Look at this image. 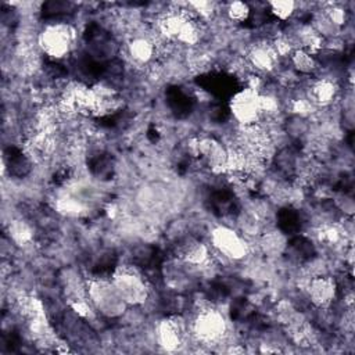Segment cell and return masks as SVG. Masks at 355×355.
I'll list each match as a JSON object with an SVG mask.
<instances>
[{"label": "cell", "mask_w": 355, "mask_h": 355, "mask_svg": "<svg viewBox=\"0 0 355 355\" xmlns=\"http://www.w3.org/2000/svg\"><path fill=\"white\" fill-rule=\"evenodd\" d=\"M191 341L196 345L211 348L229 344L230 327L225 313L211 301H196L193 316L189 320Z\"/></svg>", "instance_id": "1"}, {"label": "cell", "mask_w": 355, "mask_h": 355, "mask_svg": "<svg viewBox=\"0 0 355 355\" xmlns=\"http://www.w3.org/2000/svg\"><path fill=\"white\" fill-rule=\"evenodd\" d=\"M36 43L43 55L51 61H61L75 53L78 31L67 21H50L37 32Z\"/></svg>", "instance_id": "2"}, {"label": "cell", "mask_w": 355, "mask_h": 355, "mask_svg": "<svg viewBox=\"0 0 355 355\" xmlns=\"http://www.w3.org/2000/svg\"><path fill=\"white\" fill-rule=\"evenodd\" d=\"M110 277L129 308L144 306V304L150 300V279L144 273V269L133 262L115 265Z\"/></svg>", "instance_id": "3"}, {"label": "cell", "mask_w": 355, "mask_h": 355, "mask_svg": "<svg viewBox=\"0 0 355 355\" xmlns=\"http://www.w3.org/2000/svg\"><path fill=\"white\" fill-rule=\"evenodd\" d=\"M86 297L96 315L105 319H122L129 309L108 275H94L87 277Z\"/></svg>", "instance_id": "4"}, {"label": "cell", "mask_w": 355, "mask_h": 355, "mask_svg": "<svg viewBox=\"0 0 355 355\" xmlns=\"http://www.w3.org/2000/svg\"><path fill=\"white\" fill-rule=\"evenodd\" d=\"M211 257L216 265L223 262H239L250 252L248 241L229 225H218L209 232Z\"/></svg>", "instance_id": "5"}, {"label": "cell", "mask_w": 355, "mask_h": 355, "mask_svg": "<svg viewBox=\"0 0 355 355\" xmlns=\"http://www.w3.org/2000/svg\"><path fill=\"white\" fill-rule=\"evenodd\" d=\"M191 340L189 320L180 313H171L158 320L155 343L165 351H180Z\"/></svg>", "instance_id": "6"}, {"label": "cell", "mask_w": 355, "mask_h": 355, "mask_svg": "<svg viewBox=\"0 0 355 355\" xmlns=\"http://www.w3.org/2000/svg\"><path fill=\"white\" fill-rule=\"evenodd\" d=\"M229 111L240 126L259 122L262 116L259 92L244 86L240 87L229 100Z\"/></svg>", "instance_id": "7"}, {"label": "cell", "mask_w": 355, "mask_h": 355, "mask_svg": "<svg viewBox=\"0 0 355 355\" xmlns=\"http://www.w3.org/2000/svg\"><path fill=\"white\" fill-rule=\"evenodd\" d=\"M304 294L315 309H329L337 300L338 283L330 273L311 276L304 284Z\"/></svg>", "instance_id": "8"}, {"label": "cell", "mask_w": 355, "mask_h": 355, "mask_svg": "<svg viewBox=\"0 0 355 355\" xmlns=\"http://www.w3.org/2000/svg\"><path fill=\"white\" fill-rule=\"evenodd\" d=\"M255 243L261 255L269 259H276L283 257L288 243V236L283 233L276 225H269L257 237Z\"/></svg>", "instance_id": "9"}, {"label": "cell", "mask_w": 355, "mask_h": 355, "mask_svg": "<svg viewBox=\"0 0 355 355\" xmlns=\"http://www.w3.org/2000/svg\"><path fill=\"white\" fill-rule=\"evenodd\" d=\"M288 65L301 78H316L322 72V65L315 54H311L302 49L294 50L288 58Z\"/></svg>", "instance_id": "10"}, {"label": "cell", "mask_w": 355, "mask_h": 355, "mask_svg": "<svg viewBox=\"0 0 355 355\" xmlns=\"http://www.w3.org/2000/svg\"><path fill=\"white\" fill-rule=\"evenodd\" d=\"M220 14L233 26H240L250 22L251 7L245 1H229L220 6Z\"/></svg>", "instance_id": "11"}, {"label": "cell", "mask_w": 355, "mask_h": 355, "mask_svg": "<svg viewBox=\"0 0 355 355\" xmlns=\"http://www.w3.org/2000/svg\"><path fill=\"white\" fill-rule=\"evenodd\" d=\"M268 11L273 19L277 22L286 24L291 21L297 12V3L291 0H277V1H268Z\"/></svg>", "instance_id": "12"}]
</instances>
